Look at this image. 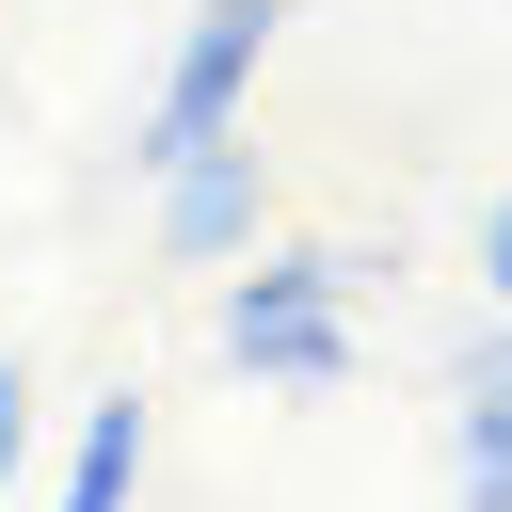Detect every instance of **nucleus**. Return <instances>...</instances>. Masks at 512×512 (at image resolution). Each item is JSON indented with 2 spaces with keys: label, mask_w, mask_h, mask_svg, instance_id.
<instances>
[{
  "label": "nucleus",
  "mask_w": 512,
  "mask_h": 512,
  "mask_svg": "<svg viewBox=\"0 0 512 512\" xmlns=\"http://www.w3.org/2000/svg\"><path fill=\"white\" fill-rule=\"evenodd\" d=\"M400 272L368 240H256V272L224 288V368L240 384H288V400H336L352 384V288Z\"/></svg>",
  "instance_id": "nucleus-1"
},
{
  "label": "nucleus",
  "mask_w": 512,
  "mask_h": 512,
  "mask_svg": "<svg viewBox=\"0 0 512 512\" xmlns=\"http://www.w3.org/2000/svg\"><path fill=\"white\" fill-rule=\"evenodd\" d=\"M272 32H288V0H192V16H176V48H160V80H144V112H128V160L160 176V160L224 144V128L256 112Z\"/></svg>",
  "instance_id": "nucleus-2"
},
{
  "label": "nucleus",
  "mask_w": 512,
  "mask_h": 512,
  "mask_svg": "<svg viewBox=\"0 0 512 512\" xmlns=\"http://www.w3.org/2000/svg\"><path fill=\"white\" fill-rule=\"evenodd\" d=\"M256 240H272V160H256V128L160 160V256H176V272H224V256H256Z\"/></svg>",
  "instance_id": "nucleus-3"
},
{
  "label": "nucleus",
  "mask_w": 512,
  "mask_h": 512,
  "mask_svg": "<svg viewBox=\"0 0 512 512\" xmlns=\"http://www.w3.org/2000/svg\"><path fill=\"white\" fill-rule=\"evenodd\" d=\"M144 496V400L112 384V400H80V448H64V496L48 512H128Z\"/></svg>",
  "instance_id": "nucleus-4"
},
{
  "label": "nucleus",
  "mask_w": 512,
  "mask_h": 512,
  "mask_svg": "<svg viewBox=\"0 0 512 512\" xmlns=\"http://www.w3.org/2000/svg\"><path fill=\"white\" fill-rule=\"evenodd\" d=\"M448 512H512V400L448 384Z\"/></svg>",
  "instance_id": "nucleus-5"
},
{
  "label": "nucleus",
  "mask_w": 512,
  "mask_h": 512,
  "mask_svg": "<svg viewBox=\"0 0 512 512\" xmlns=\"http://www.w3.org/2000/svg\"><path fill=\"white\" fill-rule=\"evenodd\" d=\"M448 384H480V400H512V320H480V336L448 352Z\"/></svg>",
  "instance_id": "nucleus-6"
},
{
  "label": "nucleus",
  "mask_w": 512,
  "mask_h": 512,
  "mask_svg": "<svg viewBox=\"0 0 512 512\" xmlns=\"http://www.w3.org/2000/svg\"><path fill=\"white\" fill-rule=\"evenodd\" d=\"M16 464H32V384L0 368V496H16Z\"/></svg>",
  "instance_id": "nucleus-7"
},
{
  "label": "nucleus",
  "mask_w": 512,
  "mask_h": 512,
  "mask_svg": "<svg viewBox=\"0 0 512 512\" xmlns=\"http://www.w3.org/2000/svg\"><path fill=\"white\" fill-rule=\"evenodd\" d=\"M480 288H496V320H512V192L480 208Z\"/></svg>",
  "instance_id": "nucleus-8"
}]
</instances>
